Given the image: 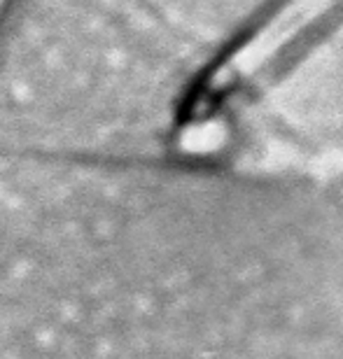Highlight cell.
Instances as JSON below:
<instances>
[]
</instances>
